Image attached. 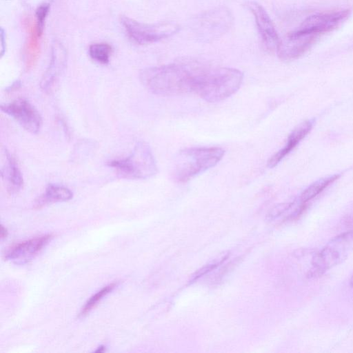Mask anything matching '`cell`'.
<instances>
[{"instance_id": "19", "label": "cell", "mask_w": 353, "mask_h": 353, "mask_svg": "<svg viewBox=\"0 0 353 353\" xmlns=\"http://www.w3.org/2000/svg\"><path fill=\"white\" fill-rule=\"evenodd\" d=\"M111 52L110 46L105 43H93L89 48L91 58L101 63H108Z\"/></svg>"}, {"instance_id": "16", "label": "cell", "mask_w": 353, "mask_h": 353, "mask_svg": "<svg viewBox=\"0 0 353 353\" xmlns=\"http://www.w3.org/2000/svg\"><path fill=\"white\" fill-rule=\"evenodd\" d=\"M73 196L72 192L63 185L50 184L35 201V207L41 208L46 204L63 202L70 200Z\"/></svg>"}, {"instance_id": "9", "label": "cell", "mask_w": 353, "mask_h": 353, "mask_svg": "<svg viewBox=\"0 0 353 353\" xmlns=\"http://www.w3.org/2000/svg\"><path fill=\"white\" fill-rule=\"evenodd\" d=\"M350 13V9H345L315 14L307 17L297 29L319 37L338 28Z\"/></svg>"}, {"instance_id": "2", "label": "cell", "mask_w": 353, "mask_h": 353, "mask_svg": "<svg viewBox=\"0 0 353 353\" xmlns=\"http://www.w3.org/2000/svg\"><path fill=\"white\" fill-rule=\"evenodd\" d=\"M243 79V73L236 68L198 65L194 74V92L208 102H219L234 94Z\"/></svg>"}, {"instance_id": "11", "label": "cell", "mask_w": 353, "mask_h": 353, "mask_svg": "<svg viewBox=\"0 0 353 353\" xmlns=\"http://www.w3.org/2000/svg\"><path fill=\"white\" fill-rule=\"evenodd\" d=\"M52 238L51 234H45L19 243L7 251L6 259L17 263L28 262L34 258Z\"/></svg>"}, {"instance_id": "1", "label": "cell", "mask_w": 353, "mask_h": 353, "mask_svg": "<svg viewBox=\"0 0 353 353\" xmlns=\"http://www.w3.org/2000/svg\"><path fill=\"white\" fill-rule=\"evenodd\" d=\"M198 65L171 63L143 70V85L151 92L161 96H176L194 92V74Z\"/></svg>"}, {"instance_id": "5", "label": "cell", "mask_w": 353, "mask_h": 353, "mask_svg": "<svg viewBox=\"0 0 353 353\" xmlns=\"http://www.w3.org/2000/svg\"><path fill=\"white\" fill-rule=\"evenodd\" d=\"M123 178L145 179L157 172V166L149 145L143 141L137 143L130 154L108 163Z\"/></svg>"}, {"instance_id": "22", "label": "cell", "mask_w": 353, "mask_h": 353, "mask_svg": "<svg viewBox=\"0 0 353 353\" xmlns=\"http://www.w3.org/2000/svg\"><path fill=\"white\" fill-rule=\"evenodd\" d=\"M7 235H8L7 229L6 228H4L3 225H1V238L2 239H5V238H6Z\"/></svg>"}, {"instance_id": "3", "label": "cell", "mask_w": 353, "mask_h": 353, "mask_svg": "<svg viewBox=\"0 0 353 353\" xmlns=\"http://www.w3.org/2000/svg\"><path fill=\"white\" fill-rule=\"evenodd\" d=\"M225 150L219 147H194L181 150L174 160L172 175L180 183L190 181L216 165Z\"/></svg>"}, {"instance_id": "12", "label": "cell", "mask_w": 353, "mask_h": 353, "mask_svg": "<svg viewBox=\"0 0 353 353\" xmlns=\"http://www.w3.org/2000/svg\"><path fill=\"white\" fill-rule=\"evenodd\" d=\"M25 28L28 34L25 48L26 66L28 70L32 68L37 61L41 51V38L43 28L37 22L36 19L31 17L23 20Z\"/></svg>"}, {"instance_id": "14", "label": "cell", "mask_w": 353, "mask_h": 353, "mask_svg": "<svg viewBox=\"0 0 353 353\" xmlns=\"http://www.w3.org/2000/svg\"><path fill=\"white\" fill-rule=\"evenodd\" d=\"M313 125V121L308 120L299 124L290 134L285 145L275 153L268 161L270 168H274L286 155H288L299 143L308 134Z\"/></svg>"}, {"instance_id": "15", "label": "cell", "mask_w": 353, "mask_h": 353, "mask_svg": "<svg viewBox=\"0 0 353 353\" xmlns=\"http://www.w3.org/2000/svg\"><path fill=\"white\" fill-rule=\"evenodd\" d=\"M6 162L1 169V175L10 194H16L23 185V179L19 168L12 155L5 150Z\"/></svg>"}, {"instance_id": "13", "label": "cell", "mask_w": 353, "mask_h": 353, "mask_svg": "<svg viewBox=\"0 0 353 353\" xmlns=\"http://www.w3.org/2000/svg\"><path fill=\"white\" fill-rule=\"evenodd\" d=\"M231 19L230 12L224 9L209 12L198 21L200 23L198 28L204 31V35L209 32L208 37L212 34L213 38L228 29L232 22Z\"/></svg>"}, {"instance_id": "23", "label": "cell", "mask_w": 353, "mask_h": 353, "mask_svg": "<svg viewBox=\"0 0 353 353\" xmlns=\"http://www.w3.org/2000/svg\"><path fill=\"white\" fill-rule=\"evenodd\" d=\"M350 285L352 288H353V274L352 275L350 279Z\"/></svg>"}, {"instance_id": "10", "label": "cell", "mask_w": 353, "mask_h": 353, "mask_svg": "<svg viewBox=\"0 0 353 353\" xmlns=\"http://www.w3.org/2000/svg\"><path fill=\"white\" fill-rule=\"evenodd\" d=\"M245 5L254 16L259 34L265 46L276 50L280 39L266 10L256 1H248Z\"/></svg>"}, {"instance_id": "21", "label": "cell", "mask_w": 353, "mask_h": 353, "mask_svg": "<svg viewBox=\"0 0 353 353\" xmlns=\"http://www.w3.org/2000/svg\"><path fill=\"white\" fill-rule=\"evenodd\" d=\"M49 6L47 4L41 5L38 8L35 14V19L37 23L43 28L45 20L48 12Z\"/></svg>"}, {"instance_id": "8", "label": "cell", "mask_w": 353, "mask_h": 353, "mask_svg": "<svg viewBox=\"0 0 353 353\" xmlns=\"http://www.w3.org/2000/svg\"><path fill=\"white\" fill-rule=\"evenodd\" d=\"M319 36L296 29L280 39L276 48L278 57L283 61H292L303 55L316 42Z\"/></svg>"}, {"instance_id": "18", "label": "cell", "mask_w": 353, "mask_h": 353, "mask_svg": "<svg viewBox=\"0 0 353 353\" xmlns=\"http://www.w3.org/2000/svg\"><path fill=\"white\" fill-rule=\"evenodd\" d=\"M63 63L61 57L57 55L52 57L48 69L44 74L41 81V87L45 91H49L57 80V78L62 70Z\"/></svg>"}, {"instance_id": "4", "label": "cell", "mask_w": 353, "mask_h": 353, "mask_svg": "<svg viewBox=\"0 0 353 353\" xmlns=\"http://www.w3.org/2000/svg\"><path fill=\"white\" fill-rule=\"evenodd\" d=\"M353 252V230L343 232L330 239L312 258L308 278L321 276L343 263Z\"/></svg>"}, {"instance_id": "7", "label": "cell", "mask_w": 353, "mask_h": 353, "mask_svg": "<svg viewBox=\"0 0 353 353\" xmlns=\"http://www.w3.org/2000/svg\"><path fill=\"white\" fill-rule=\"evenodd\" d=\"M1 110L13 118L23 128L32 134L39 132L42 117L36 108L23 99L1 105Z\"/></svg>"}, {"instance_id": "17", "label": "cell", "mask_w": 353, "mask_h": 353, "mask_svg": "<svg viewBox=\"0 0 353 353\" xmlns=\"http://www.w3.org/2000/svg\"><path fill=\"white\" fill-rule=\"evenodd\" d=\"M339 177V175L334 174L314 182L301 193L299 198L300 203L305 204L306 202L312 200Z\"/></svg>"}, {"instance_id": "6", "label": "cell", "mask_w": 353, "mask_h": 353, "mask_svg": "<svg viewBox=\"0 0 353 353\" xmlns=\"http://www.w3.org/2000/svg\"><path fill=\"white\" fill-rule=\"evenodd\" d=\"M122 23L130 37L139 44L159 41L172 36L179 30V26L172 22L148 25L124 17Z\"/></svg>"}, {"instance_id": "20", "label": "cell", "mask_w": 353, "mask_h": 353, "mask_svg": "<svg viewBox=\"0 0 353 353\" xmlns=\"http://www.w3.org/2000/svg\"><path fill=\"white\" fill-rule=\"evenodd\" d=\"M116 286L117 283H112L103 287L97 293L90 296L82 307L80 315L84 316L92 310V308L94 307L104 296L112 292Z\"/></svg>"}]
</instances>
